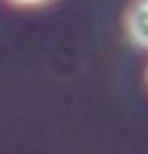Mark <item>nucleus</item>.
I'll use <instances>...</instances> for the list:
<instances>
[{
    "label": "nucleus",
    "mask_w": 148,
    "mask_h": 154,
    "mask_svg": "<svg viewBox=\"0 0 148 154\" xmlns=\"http://www.w3.org/2000/svg\"><path fill=\"white\" fill-rule=\"evenodd\" d=\"M127 31L131 38L148 48V0H135L127 12Z\"/></svg>",
    "instance_id": "nucleus-1"
},
{
    "label": "nucleus",
    "mask_w": 148,
    "mask_h": 154,
    "mask_svg": "<svg viewBox=\"0 0 148 154\" xmlns=\"http://www.w3.org/2000/svg\"><path fill=\"white\" fill-rule=\"evenodd\" d=\"M14 4H20V6H41V4L48 2V0H10Z\"/></svg>",
    "instance_id": "nucleus-2"
}]
</instances>
